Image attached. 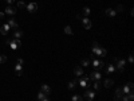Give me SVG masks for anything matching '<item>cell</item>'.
Returning a JSON list of instances; mask_svg holds the SVG:
<instances>
[{
	"label": "cell",
	"instance_id": "cell-1",
	"mask_svg": "<svg viewBox=\"0 0 134 101\" xmlns=\"http://www.w3.org/2000/svg\"><path fill=\"white\" fill-rule=\"evenodd\" d=\"M93 51H94V54H98V55H102V57L106 55V50L102 49V47H99V44H98L97 42L93 43Z\"/></svg>",
	"mask_w": 134,
	"mask_h": 101
},
{
	"label": "cell",
	"instance_id": "cell-2",
	"mask_svg": "<svg viewBox=\"0 0 134 101\" xmlns=\"http://www.w3.org/2000/svg\"><path fill=\"white\" fill-rule=\"evenodd\" d=\"M7 44H10V47L12 49V50H16V49H19L20 46H22V42H20V39H12V40H8L7 42Z\"/></svg>",
	"mask_w": 134,
	"mask_h": 101
},
{
	"label": "cell",
	"instance_id": "cell-3",
	"mask_svg": "<svg viewBox=\"0 0 134 101\" xmlns=\"http://www.w3.org/2000/svg\"><path fill=\"white\" fill-rule=\"evenodd\" d=\"M114 66H115V69H118L119 71H123V66L125 63H126V61L125 59H114Z\"/></svg>",
	"mask_w": 134,
	"mask_h": 101
},
{
	"label": "cell",
	"instance_id": "cell-4",
	"mask_svg": "<svg viewBox=\"0 0 134 101\" xmlns=\"http://www.w3.org/2000/svg\"><path fill=\"white\" fill-rule=\"evenodd\" d=\"M122 92H123V94L133 93V84H131V82H127V84L122 88Z\"/></svg>",
	"mask_w": 134,
	"mask_h": 101
},
{
	"label": "cell",
	"instance_id": "cell-5",
	"mask_svg": "<svg viewBox=\"0 0 134 101\" xmlns=\"http://www.w3.org/2000/svg\"><path fill=\"white\" fill-rule=\"evenodd\" d=\"M122 96H123L122 88H117V89H115V96H114V100H115V101H121V100H122Z\"/></svg>",
	"mask_w": 134,
	"mask_h": 101
},
{
	"label": "cell",
	"instance_id": "cell-6",
	"mask_svg": "<svg viewBox=\"0 0 134 101\" xmlns=\"http://www.w3.org/2000/svg\"><path fill=\"white\" fill-rule=\"evenodd\" d=\"M94 96H95V93H94L93 90H86V92H84V94H83V97L86 98V100H89V101L93 100Z\"/></svg>",
	"mask_w": 134,
	"mask_h": 101
},
{
	"label": "cell",
	"instance_id": "cell-7",
	"mask_svg": "<svg viewBox=\"0 0 134 101\" xmlns=\"http://www.w3.org/2000/svg\"><path fill=\"white\" fill-rule=\"evenodd\" d=\"M26 8L30 11V12H36L38 11V4L36 3H30V4H27Z\"/></svg>",
	"mask_w": 134,
	"mask_h": 101
},
{
	"label": "cell",
	"instance_id": "cell-8",
	"mask_svg": "<svg viewBox=\"0 0 134 101\" xmlns=\"http://www.w3.org/2000/svg\"><path fill=\"white\" fill-rule=\"evenodd\" d=\"M90 80H93V81L100 80V71H99V70H97V71H94V73H91V76H90Z\"/></svg>",
	"mask_w": 134,
	"mask_h": 101
},
{
	"label": "cell",
	"instance_id": "cell-9",
	"mask_svg": "<svg viewBox=\"0 0 134 101\" xmlns=\"http://www.w3.org/2000/svg\"><path fill=\"white\" fill-rule=\"evenodd\" d=\"M105 13H106L107 16H110V18H114L115 16V10H114V8H106V11H105Z\"/></svg>",
	"mask_w": 134,
	"mask_h": 101
},
{
	"label": "cell",
	"instance_id": "cell-10",
	"mask_svg": "<svg viewBox=\"0 0 134 101\" xmlns=\"http://www.w3.org/2000/svg\"><path fill=\"white\" fill-rule=\"evenodd\" d=\"M42 92H43L44 94H47V96H50V93H51V88L48 86V85H42Z\"/></svg>",
	"mask_w": 134,
	"mask_h": 101
},
{
	"label": "cell",
	"instance_id": "cell-11",
	"mask_svg": "<svg viewBox=\"0 0 134 101\" xmlns=\"http://www.w3.org/2000/svg\"><path fill=\"white\" fill-rule=\"evenodd\" d=\"M6 13H8V15H15V13H16V8H13L12 6H8L6 8Z\"/></svg>",
	"mask_w": 134,
	"mask_h": 101
},
{
	"label": "cell",
	"instance_id": "cell-12",
	"mask_svg": "<svg viewBox=\"0 0 134 101\" xmlns=\"http://www.w3.org/2000/svg\"><path fill=\"white\" fill-rule=\"evenodd\" d=\"M82 23H83V26L86 27L87 30H89V28L91 27V20L87 19V18H83V19H82Z\"/></svg>",
	"mask_w": 134,
	"mask_h": 101
},
{
	"label": "cell",
	"instance_id": "cell-13",
	"mask_svg": "<svg viewBox=\"0 0 134 101\" xmlns=\"http://www.w3.org/2000/svg\"><path fill=\"white\" fill-rule=\"evenodd\" d=\"M114 71H115V66H114V63L111 62V63L107 65V67H106V73H114Z\"/></svg>",
	"mask_w": 134,
	"mask_h": 101
},
{
	"label": "cell",
	"instance_id": "cell-14",
	"mask_svg": "<svg viewBox=\"0 0 134 101\" xmlns=\"http://www.w3.org/2000/svg\"><path fill=\"white\" fill-rule=\"evenodd\" d=\"M8 26L11 27V28H17V23H16V20L15 19H8Z\"/></svg>",
	"mask_w": 134,
	"mask_h": 101
},
{
	"label": "cell",
	"instance_id": "cell-15",
	"mask_svg": "<svg viewBox=\"0 0 134 101\" xmlns=\"http://www.w3.org/2000/svg\"><path fill=\"white\" fill-rule=\"evenodd\" d=\"M133 93H127V94H123L122 96V100L123 101H133Z\"/></svg>",
	"mask_w": 134,
	"mask_h": 101
},
{
	"label": "cell",
	"instance_id": "cell-16",
	"mask_svg": "<svg viewBox=\"0 0 134 101\" xmlns=\"http://www.w3.org/2000/svg\"><path fill=\"white\" fill-rule=\"evenodd\" d=\"M11 30V27L10 26H8V24H4V26L3 27H1V34H3V35H7V34H8V31H10Z\"/></svg>",
	"mask_w": 134,
	"mask_h": 101
},
{
	"label": "cell",
	"instance_id": "cell-17",
	"mask_svg": "<svg viewBox=\"0 0 134 101\" xmlns=\"http://www.w3.org/2000/svg\"><path fill=\"white\" fill-rule=\"evenodd\" d=\"M93 86H94V89H100V88L103 86V85H102V82H100V80H97V81H94V84H93Z\"/></svg>",
	"mask_w": 134,
	"mask_h": 101
},
{
	"label": "cell",
	"instance_id": "cell-18",
	"mask_svg": "<svg viewBox=\"0 0 134 101\" xmlns=\"http://www.w3.org/2000/svg\"><path fill=\"white\" fill-rule=\"evenodd\" d=\"M13 37L16 38V39H20V38L23 37V31H20V30H15V31H13Z\"/></svg>",
	"mask_w": 134,
	"mask_h": 101
},
{
	"label": "cell",
	"instance_id": "cell-19",
	"mask_svg": "<svg viewBox=\"0 0 134 101\" xmlns=\"http://www.w3.org/2000/svg\"><path fill=\"white\" fill-rule=\"evenodd\" d=\"M74 73L77 74V76H83V69L80 66H77L75 69H74Z\"/></svg>",
	"mask_w": 134,
	"mask_h": 101
},
{
	"label": "cell",
	"instance_id": "cell-20",
	"mask_svg": "<svg viewBox=\"0 0 134 101\" xmlns=\"http://www.w3.org/2000/svg\"><path fill=\"white\" fill-rule=\"evenodd\" d=\"M113 84H114L113 80H105L103 86H105V88H111V86H113Z\"/></svg>",
	"mask_w": 134,
	"mask_h": 101
},
{
	"label": "cell",
	"instance_id": "cell-21",
	"mask_svg": "<svg viewBox=\"0 0 134 101\" xmlns=\"http://www.w3.org/2000/svg\"><path fill=\"white\" fill-rule=\"evenodd\" d=\"M15 71H16V76H22V71H23V69H22V65L17 63L16 66H15Z\"/></svg>",
	"mask_w": 134,
	"mask_h": 101
},
{
	"label": "cell",
	"instance_id": "cell-22",
	"mask_svg": "<svg viewBox=\"0 0 134 101\" xmlns=\"http://www.w3.org/2000/svg\"><path fill=\"white\" fill-rule=\"evenodd\" d=\"M82 15H83V16H89V15H90V8H89V7H84L83 10H82Z\"/></svg>",
	"mask_w": 134,
	"mask_h": 101
},
{
	"label": "cell",
	"instance_id": "cell-23",
	"mask_svg": "<svg viewBox=\"0 0 134 101\" xmlns=\"http://www.w3.org/2000/svg\"><path fill=\"white\" fill-rule=\"evenodd\" d=\"M79 85H80V86H82V88H86V86H90V84H87V81H86V80H84V78H82V80H80V81H79Z\"/></svg>",
	"mask_w": 134,
	"mask_h": 101
},
{
	"label": "cell",
	"instance_id": "cell-24",
	"mask_svg": "<svg viewBox=\"0 0 134 101\" xmlns=\"http://www.w3.org/2000/svg\"><path fill=\"white\" fill-rule=\"evenodd\" d=\"M26 7H27V4L24 3V1H17V8H19V10H23Z\"/></svg>",
	"mask_w": 134,
	"mask_h": 101
},
{
	"label": "cell",
	"instance_id": "cell-25",
	"mask_svg": "<svg viewBox=\"0 0 134 101\" xmlns=\"http://www.w3.org/2000/svg\"><path fill=\"white\" fill-rule=\"evenodd\" d=\"M64 32L68 34V35H71V34H73V30H71V27H70V26H66V27H64Z\"/></svg>",
	"mask_w": 134,
	"mask_h": 101
},
{
	"label": "cell",
	"instance_id": "cell-26",
	"mask_svg": "<svg viewBox=\"0 0 134 101\" xmlns=\"http://www.w3.org/2000/svg\"><path fill=\"white\" fill-rule=\"evenodd\" d=\"M73 101H82V97H80L79 94H74V96H73Z\"/></svg>",
	"mask_w": 134,
	"mask_h": 101
},
{
	"label": "cell",
	"instance_id": "cell-27",
	"mask_svg": "<svg viewBox=\"0 0 134 101\" xmlns=\"http://www.w3.org/2000/svg\"><path fill=\"white\" fill-rule=\"evenodd\" d=\"M75 85H77V81L73 80V81L70 82V84H68V88H70V89H73V88H75Z\"/></svg>",
	"mask_w": 134,
	"mask_h": 101
},
{
	"label": "cell",
	"instance_id": "cell-28",
	"mask_svg": "<svg viewBox=\"0 0 134 101\" xmlns=\"http://www.w3.org/2000/svg\"><path fill=\"white\" fill-rule=\"evenodd\" d=\"M46 96H47V94H44V93H43V92H40V93H39V94H38V98H39V100H40V101H42V100H43V98H44V97H46Z\"/></svg>",
	"mask_w": 134,
	"mask_h": 101
},
{
	"label": "cell",
	"instance_id": "cell-29",
	"mask_svg": "<svg viewBox=\"0 0 134 101\" xmlns=\"http://www.w3.org/2000/svg\"><path fill=\"white\" fill-rule=\"evenodd\" d=\"M7 62V55H0V63Z\"/></svg>",
	"mask_w": 134,
	"mask_h": 101
},
{
	"label": "cell",
	"instance_id": "cell-30",
	"mask_svg": "<svg viewBox=\"0 0 134 101\" xmlns=\"http://www.w3.org/2000/svg\"><path fill=\"white\" fill-rule=\"evenodd\" d=\"M123 8H125V7L122 6V4H119V6L117 7V10H115V12H122V11H123Z\"/></svg>",
	"mask_w": 134,
	"mask_h": 101
},
{
	"label": "cell",
	"instance_id": "cell-31",
	"mask_svg": "<svg viewBox=\"0 0 134 101\" xmlns=\"http://www.w3.org/2000/svg\"><path fill=\"white\" fill-rule=\"evenodd\" d=\"M82 65H83V66H89V65H90V61H89V59H83V61H82Z\"/></svg>",
	"mask_w": 134,
	"mask_h": 101
},
{
	"label": "cell",
	"instance_id": "cell-32",
	"mask_svg": "<svg viewBox=\"0 0 134 101\" xmlns=\"http://www.w3.org/2000/svg\"><path fill=\"white\" fill-rule=\"evenodd\" d=\"M23 62H24V61L22 59V58H19V59H17V63H19V65H23Z\"/></svg>",
	"mask_w": 134,
	"mask_h": 101
},
{
	"label": "cell",
	"instance_id": "cell-33",
	"mask_svg": "<svg viewBox=\"0 0 134 101\" xmlns=\"http://www.w3.org/2000/svg\"><path fill=\"white\" fill-rule=\"evenodd\" d=\"M133 55H130V57H129V62H130V63H133Z\"/></svg>",
	"mask_w": 134,
	"mask_h": 101
},
{
	"label": "cell",
	"instance_id": "cell-34",
	"mask_svg": "<svg viewBox=\"0 0 134 101\" xmlns=\"http://www.w3.org/2000/svg\"><path fill=\"white\" fill-rule=\"evenodd\" d=\"M42 101H50V98H48V96H46V97H44Z\"/></svg>",
	"mask_w": 134,
	"mask_h": 101
},
{
	"label": "cell",
	"instance_id": "cell-35",
	"mask_svg": "<svg viewBox=\"0 0 134 101\" xmlns=\"http://www.w3.org/2000/svg\"><path fill=\"white\" fill-rule=\"evenodd\" d=\"M6 1H7V3H8V4H11V3H13L15 0H6Z\"/></svg>",
	"mask_w": 134,
	"mask_h": 101
},
{
	"label": "cell",
	"instance_id": "cell-36",
	"mask_svg": "<svg viewBox=\"0 0 134 101\" xmlns=\"http://www.w3.org/2000/svg\"><path fill=\"white\" fill-rule=\"evenodd\" d=\"M4 18V12H0V19H3Z\"/></svg>",
	"mask_w": 134,
	"mask_h": 101
}]
</instances>
